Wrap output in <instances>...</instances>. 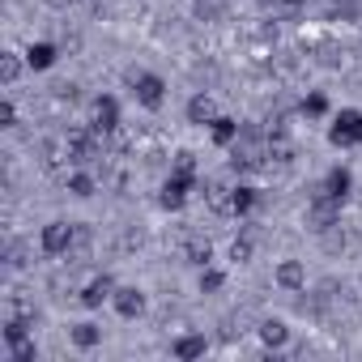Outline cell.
Returning <instances> with one entry per match:
<instances>
[{"label":"cell","mask_w":362,"mask_h":362,"mask_svg":"<svg viewBox=\"0 0 362 362\" xmlns=\"http://www.w3.org/2000/svg\"><path fill=\"white\" fill-rule=\"evenodd\" d=\"M128 90H132V98H136L141 107H149V111H158V107L166 103V81H162L158 73L132 69V73H128Z\"/></svg>","instance_id":"cell-1"},{"label":"cell","mask_w":362,"mask_h":362,"mask_svg":"<svg viewBox=\"0 0 362 362\" xmlns=\"http://www.w3.org/2000/svg\"><path fill=\"white\" fill-rule=\"evenodd\" d=\"M69 162L77 166H94L103 158V132L98 128H81V132H69Z\"/></svg>","instance_id":"cell-2"},{"label":"cell","mask_w":362,"mask_h":362,"mask_svg":"<svg viewBox=\"0 0 362 362\" xmlns=\"http://www.w3.org/2000/svg\"><path fill=\"white\" fill-rule=\"evenodd\" d=\"M337 222H341V201H332L328 192L315 188V197H311V205H307V226L324 235V230H332Z\"/></svg>","instance_id":"cell-3"},{"label":"cell","mask_w":362,"mask_h":362,"mask_svg":"<svg viewBox=\"0 0 362 362\" xmlns=\"http://www.w3.org/2000/svg\"><path fill=\"white\" fill-rule=\"evenodd\" d=\"M73 239H77V222H47L43 235H39V243H43L47 256H69Z\"/></svg>","instance_id":"cell-4"},{"label":"cell","mask_w":362,"mask_h":362,"mask_svg":"<svg viewBox=\"0 0 362 362\" xmlns=\"http://www.w3.org/2000/svg\"><path fill=\"white\" fill-rule=\"evenodd\" d=\"M332 145H362V111H341L328 128Z\"/></svg>","instance_id":"cell-5"},{"label":"cell","mask_w":362,"mask_h":362,"mask_svg":"<svg viewBox=\"0 0 362 362\" xmlns=\"http://www.w3.org/2000/svg\"><path fill=\"white\" fill-rule=\"evenodd\" d=\"M192 184H197V179H188V175H175V170H170V179H166V184H162V192H158V205H162V209H184V201H188Z\"/></svg>","instance_id":"cell-6"},{"label":"cell","mask_w":362,"mask_h":362,"mask_svg":"<svg viewBox=\"0 0 362 362\" xmlns=\"http://www.w3.org/2000/svg\"><path fill=\"white\" fill-rule=\"evenodd\" d=\"M90 119H94L98 132H115V128H119V103H115L111 94H98L94 107H90Z\"/></svg>","instance_id":"cell-7"},{"label":"cell","mask_w":362,"mask_h":362,"mask_svg":"<svg viewBox=\"0 0 362 362\" xmlns=\"http://www.w3.org/2000/svg\"><path fill=\"white\" fill-rule=\"evenodd\" d=\"M115 290H119V286H115V277H111V273H103V277H94V281L81 290V307H103V303H111V298H115Z\"/></svg>","instance_id":"cell-8"},{"label":"cell","mask_w":362,"mask_h":362,"mask_svg":"<svg viewBox=\"0 0 362 362\" xmlns=\"http://www.w3.org/2000/svg\"><path fill=\"white\" fill-rule=\"evenodd\" d=\"M111 303H115V311H119V315H124V320H136V315H141V311H145V294H141V290H136V286H119V290H115V298H111Z\"/></svg>","instance_id":"cell-9"},{"label":"cell","mask_w":362,"mask_h":362,"mask_svg":"<svg viewBox=\"0 0 362 362\" xmlns=\"http://www.w3.org/2000/svg\"><path fill=\"white\" fill-rule=\"evenodd\" d=\"M349 188H354V175H349L345 166H332V170L324 175V184H320V192H328L332 201H345V197H349Z\"/></svg>","instance_id":"cell-10"},{"label":"cell","mask_w":362,"mask_h":362,"mask_svg":"<svg viewBox=\"0 0 362 362\" xmlns=\"http://www.w3.org/2000/svg\"><path fill=\"white\" fill-rule=\"evenodd\" d=\"M277 286L290 290V294L303 290V286H307V269H303V260H281V264H277Z\"/></svg>","instance_id":"cell-11"},{"label":"cell","mask_w":362,"mask_h":362,"mask_svg":"<svg viewBox=\"0 0 362 362\" xmlns=\"http://www.w3.org/2000/svg\"><path fill=\"white\" fill-rule=\"evenodd\" d=\"M188 119H192L197 128L214 124V119H218V103H214L209 94H192V103H188Z\"/></svg>","instance_id":"cell-12"},{"label":"cell","mask_w":362,"mask_h":362,"mask_svg":"<svg viewBox=\"0 0 362 362\" xmlns=\"http://www.w3.org/2000/svg\"><path fill=\"white\" fill-rule=\"evenodd\" d=\"M205 349H209V341H205L201 332H188V337H179V341L170 345V354H175V358H184V362L205 358Z\"/></svg>","instance_id":"cell-13"},{"label":"cell","mask_w":362,"mask_h":362,"mask_svg":"<svg viewBox=\"0 0 362 362\" xmlns=\"http://www.w3.org/2000/svg\"><path fill=\"white\" fill-rule=\"evenodd\" d=\"M205 201L214 214H235V188L226 184H205Z\"/></svg>","instance_id":"cell-14"},{"label":"cell","mask_w":362,"mask_h":362,"mask_svg":"<svg viewBox=\"0 0 362 362\" xmlns=\"http://www.w3.org/2000/svg\"><path fill=\"white\" fill-rule=\"evenodd\" d=\"M184 260H188V264H197V269H205V264L214 260V243H209L205 235H192V239L184 243Z\"/></svg>","instance_id":"cell-15"},{"label":"cell","mask_w":362,"mask_h":362,"mask_svg":"<svg viewBox=\"0 0 362 362\" xmlns=\"http://www.w3.org/2000/svg\"><path fill=\"white\" fill-rule=\"evenodd\" d=\"M64 188H69L73 197H81V201H86V197H94V175H90L86 166H77V170H69V175H64Z\"/></svg>","instance_id":"cell-16"},{"label":"cell","mask_w":362,"mask_h":362,"mask_svg":"<svg viewBox=\"0 0 362 362\" xmlns=\"http://www.w3.org/2000/svg\"><path fill=\"white\" fill-rule=\"evenodd\" d=\"M260 341H264L269 349H281V345L290 341V328H286L281 320H264V324H260Z\"/></svg>","instance_id":"cell-17"},{"label":"cell","mask_w":362,"mask_h":362,"mask_svg":"<svg viewBox=\"0 0 362 362\" xmlns=\"http://www.w3.org/2000/svg\"><path fill=\"white\" fill-rule=\"evenodd\" d=\"M26 64H30V69H52V64H56V43H30Z\"/></svg>","instance_id":"cell-18"},{"label":"cell","mask_w":362,"mask_h":362,"mask_svg":"<svg viewBox=\"0 0 362 362\" xmlns=\"http://www.w3.org/2000/svg\"><path fill=\"white\" fill-rule=\"evenodd\" d=\"M209 128H214V141L218 145H235L239 141V119H230V115H218Z\"/></svg>","instance_id":"cell-19"},{"label":"cell","mask_w":362,"mask_h":362,"mask_svg":"<svg viewBox=\"0 0 362 362\" xmlns=\"http://www.w3.org/2000/svg\"><path fill=\"white\" fill-rule=\"evenodd\" d=\"M69 337H73V345H77V349H94V345L103 341V328H98V324H73V332H69Z\"/></svg>","instance_id":"cell-20"},{"label":"cell","mask_w":362,"mask_h":362,"mask_svg":"<svg viewBox=\"0 0 362 362\" xmlns=\"http://www.w3.org/2000/svg\"><path fill=\"white\" fill-rule=\"evenodd\" d=\"M18 77H22V56L18 52H0V81L18 86Z\"/></svg>","instance_id":"cell-21"},{"label":"cell","mask_w":362,"mask_h":362,"mask_svg":"<svg viewBox=\"0 0 362 362\" xmlns=\"http://www.w3.org/2000/svg\"><path fill=\"white\" fill-rule=\"evenodd\" d=\"M252 252H256V239H252V235H239V239L230 243V260H235V264H247Z\"/></svg>","instance_id":"cell-22"},{"label":"cell","mask_w":362,"mask_h":362,"mask_svg":"<svg viewBox=\"0 0 362 362\" xmlns=\"http://www.w3.org/2000/svg\"><path fill=\"white\" fill-rule=\"evenodd\" d=\"M222 286H226V273L214 269V264H205V269H201V290H205V294H218Z\"/></svg>","instance_id":"cell-23"},{"label":"cell","mask_w":362,"mask_h":362,"mask_svg":"<svg viewBox=\"0 0 362 362\" xmlns=\"http://www.w3.org/2000/svg\"><path fill=\"white\" fill-rule=\"evenodd\" d=\"M170 170H175V175H188V179H197V153H192V149H179Z\"/></svg>","instance_id":"cell-24"},{"label":"cell","mask_w":362,"mask_h":362,"mask_svg":"<svg viewBox=\"0 0 362 362\" xmlns=\"http://www.w3.org/2000/svg\"><path fill=\"white\" fill-rule=\"evenodd\" d=\"M5 264H9V269H22V264H26V243H22V239H9V243H5Z\"/></svg>","instance_id":"cell-25"},{"label":"cell","mask_w":362,"mask_h":362,"mask_svg":"<svg viewBox=\"0 0 362 362\" xmlns=\"http://www.w3.org/2000/svg\"><path fill=\"white\" fill-rule=\"evenodd\" d=\"M256 209V188H235V214H252Z\"/></svg>","instance_id":"cell-26"},{"label":"cell","mask_w":362,"mask_h":362,"mask_svg":"<svg viewBox=\"0 0 362 362\" xmlns=\"http://www.w3.org/2000/svg\"><path fill=\"white\" fill-rule=\"evenodd\" d=\"M324 111H328V98H324V94H307V98H303V115H311V119H320Z\"/></svg>","instance_id":"cell-27"},{"label":"cell","mask_w":362,"mask_h":362,"mask_svg":"<svg viewBox=\"0 0 362 362\" xmlns=\"http://www.w3.org/2000/svg\"><path fill=\"white\" fill-rule=\"evenodd\" d=\"M0 128H18V107H13V98L0 103Z\"/></svg>","instance_id":"cell-28"}]
</instances>
